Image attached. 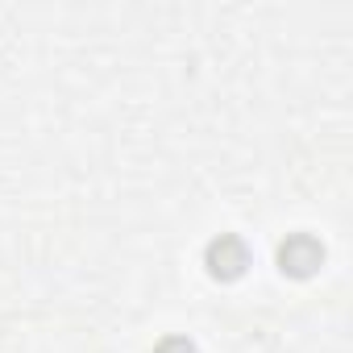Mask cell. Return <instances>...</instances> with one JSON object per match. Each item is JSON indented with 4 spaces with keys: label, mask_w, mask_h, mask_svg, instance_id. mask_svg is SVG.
Masks as SVG:
<instances>
[{
    "label": "cell",
    "mask_w": 353,
    "mask_h": 353,
    "mask_svg": "<svg viewBox=\"0 0 353 353\" xmlns=\"http://www.w3.org/2000/svg\"><path fill=\"white\" fill-rule=\"evenodd\" d=\"M279 266H283V274H291V279H312V274L324 266V245H320L312 233H291V237L279 245Z\"/></svg>",
    "instance_id": "obj_2"
},
{
    "label": "cell",
    "mask_w": 353,
    "mask_h": 353,
    "mask_svg": "<svg viewBox=\"0 0 353 353\" xmlns=\"http://www.w3.org/2000/svg\"><path fill=\"white\" fill-rule=\"evenodd\" d=\"M204 266H208L212 279L233 283V279H241V274L250 270V245H245L241 237H233V233H221V237L208 241V250H204Z\"/></svg>",
    "instance_id": "obj_1"
},
{
    "label": "cell",
    "mask_w": 353,
    "mask_h": 353,
    "mask_svg": "<svg viewBox=\"0 0 353 353\" xmlns=\"http://www.w3.org/2000/svg\"><path fill=\"white\" fill-rule=\"evenodd\" d=\"M154 353H196V345H192L188 336H162Z\"/></svg>",
    "instance_id": "obj_3"
}]
</instances>
